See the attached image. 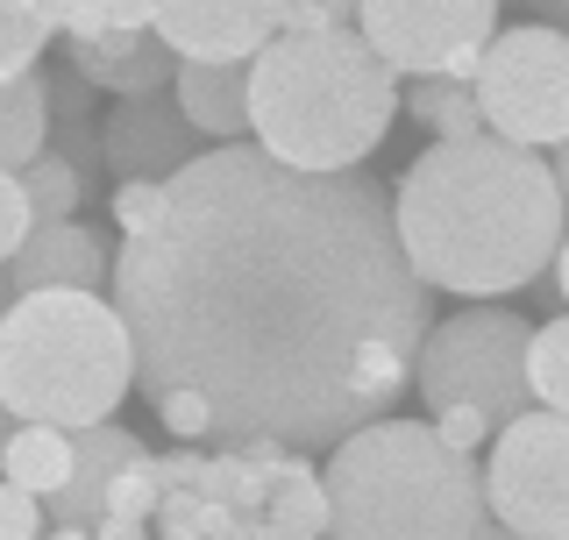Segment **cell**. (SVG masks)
Returning a JSON list of instances; mask_svg holds the SVG:
<instances>
[{
	"label": "cell",
	"mask_w": 569,
	"mask_h": 540,
	"mask_svg": "<svg viewBox=\"0 0 569 540\" xmlns=\"http://www.w3.org/2000/svg\"><path fill=\"white\" fill-rule=\"evenodd\" d=\"M114 306L136 391L192 384L213 434L335 448L406 399L435 284L378 178L299 171L263 142H213L164 178V213L121 236Z\"/></svg>",
	"instance_id": "cell-1"
},
{
	"label": "cell",
	"mask_w": 569,
	"mask_h": 540,
	"mask_svg": "<svg viewBox=\"0 0 569 540\" xmlns=\"http://www.w3.org/2000/svg\"><path fill=\"white\" fill-rule=\"evenodd\" d=\"M399 242L435 292L498 299L533 284L569 236L562 178L541 150L506 136L435 142L399 171L391 192Z\"/></svg>",
	"instance_id": "cell-2"
},
{
	"label": "cell",
	"mask_w": 569,
	"mask_h": 540,
	"mask_svg": "<svg viewBox=\"0 0 569 540\" xmlns=\"http://www.w3.org/2000/svg\"><path fill=\"white\" fill-rule=\"evenodd\" d=\"M391 121H399V71L363 29H278L249 58V142L299 171H356Z\"/></svg>",
	"instance_id": "cell-3"
},
{
	"label": "cell",
	"mask_w": 569,
	"mask_h": 540,
	"mask_svg": "<svg viewBox=\"0 0 569 540\" xmlns=\"http://www.w3.org/2000/svg\"><path fill=\"white\" fill-rule=\"evenodd\" d=\"M328 540H477L491 519L485 462L435 420H370L328 448Z\"/></svg>",
	"instance_id": "cell-4"
},
{
	"label": "cell",
	"mask_w": 569,
	"mask_h": 540,
	"mask_svg": "<svg viewBox=\"0 0 569 540\" xmlns=\"http://www.w3.org/2000/svg\"><path fill=\"white\" fill-rule=\"evenodd\" d=\"M136 391V341L114 299L100 292H14L0 306V399L14 420L100 427Z\"/></svg>",
	"instance_id": "cell-5"
},
{
	"label": "cell",
	"mask_w": 569,
	"mask_h": 540,
	"mask_svg": "<svg viewBox=\"0 0 569 540\" xmlns=\"http://www.w3.org/2000/svg\"><path fill=\"white\" fill-rule=\"evenodd\" d=\"M527 349H533V320L512 306H462V313L435 320L413 363V391L427 412H477L491 427H512L533 406V377H527Z\"/></svg>",
	"instance_id": "cell-6"
},
{
	"label": "cell",
	"mask_w": 569,
	"mask_h": 540,
	"mask_svg": "<svg viewBox=\"0 0 569 540\" xmlns=\"http://www.w3.org/2000/svg\"><path fill=\"white\" fill-rule=\"evenodd\" d=\"M477 100H485L491 136L556 150L569 136V29H498L485 43V64H477Z\"/></svg>",
	"instance_id": "cell-7"
},
{
	"label": "cell",
	"mask_w": 569,
	"mask_h": 540,
	"mask_svg": "<svg viewBox=\"0 0 569 540\" xmlns=\"http://www.w3.org/2000/svg\"><path fill=\"white\" fill-rule=\"evenodd\" d=\"M485 498L491 519H506L520 540H569V412L527 406L512 427H498Z\"/></svg>",
	"instance_id": "cell-8"
},
{
	"label": "cell",
	"mask_w": 569,
	"mask_h": 540,
	"mask_svg": "<svg viewBox=\"0 0 569 540\" xmlns=\"http://www.w3.org/2000/svg\"><path fill=\"white\" fill-rule=\"evenodd\" d=\"M356 29L406 79H470L498 36V0H363Z\"/></svg>",
	"instance_id": "cell-9"
},
{
	"label": "cell",
	"mask_w": 569,
	"mask_h": 540,
	"mask_svg": "<svg viewBox=\"0 0 569 540\" xmlns=\"http://www.w3.org/2000/svg\"><path fill=\"white\" fill-rule=\"evenodd\" d=\"M284 29V0H157V36L178 58H257Z\"/></svg>",
	"instance_id": "cell-10"
},
{
	"label": "cell",
	"mask_w": 569,
	"mask_h": 540,
	"mask_svg": "<svg viewBox=\"0 0 569 540\" xmlns=\"http://www.w3.org/2000/svg\"><path fill=\"white\" fill-rule=\"evenodd\" d=\"M192 121L178 114V107H164L157 93H136V100H121L114 114H107V129H100V157L114 164V178H171V171H186L192 157Z\"/></svg>",
	"instance_id": "cell-11"
},
{
	"label": "cell",
	"mask_w": 569,
	"mask_h": 540,
	"mask_svg": "<svg viewBox=\"0 0 569 540\" xmlns=\"http://www.w3.org/2000/svg\"><path fill=\"white\" fill-rule=\"evenodd\" d=\"M64 64L79 71L93 93L136 100V93H164L186 58H178L157 29H114V36H64Z\"/></svg>",
	"instance_id": "cell-12"
},
{
	"label": "cell",
	"mask_w": 569,
	"mask_h": 540,
	"mask_svg": "<svg viewBox=\"0 0 569 540\" xmlns=\"http://www.w3.org/2000/svg\"><path fill=\"white\" fill-rule=\"evenodd\" d=\"M8 284L14 292H50V284L100 292V284H114V257H107V242L86 221H50V228H36V236L14 249Z\"/></svg>",
	"instance_id": "cell-13"
},
{
	"label": "cell",
	"mask_w": 569,
	"mask_h": 540,
	"mask_svg": "<svg viewBox=\"0 0 569 540\" xmlns=\"http://www.w3.org/2000/svg\"><path fill=\"white\" fill-rule=\"evenodd\" d=\"M142 456H150V448H142L129 427H114V420L79 427V434H71V483L50 498V527H93V519L107 512L114 477L129 470V462H142Z\"/></svg>",
	"instance_id": "cell-14"
},
{
	"label": "cell",
	"mask_w": 569,
	"mask_h": 540,
	"mask_svg": "<svg viewBox=\"0 0 569 540\" xmlns=\"http://www.w3.org/2000/svg\"><path fill=\"white\" fill-rule=\"evenodd\" d=\"M178 114L213 142L249 136V58H186L178 64Z\"/></svg>",
	"instance_id": "cell-15"
},
{
	"label": "cell",
	"mask_w": 569,
	"mask_h": 540,
	"mask_svg": "<svg viewBox=\"0 0 569 540\" xmlns=\"http://www.w3.org/2000/svg\"><path fill=\"white\" fill-rule=\"evenodd\" d=\"M0 477L22 483V491H36L50 506V498L71 483V427H50V420H22L8 434V448H0Z\"/></svg>",
	"instance_id": "cell-16"
},
{
	"label": "cell",
	"mask_w": 569,
	"mask_h": 540,
	"mask_svg": "<svg viewBox=\"0 0 569 540\" xmlns=\"http://www.w3.org/2000/svg\"><path fill=\"white\" fill-rule=\"evenodd\" d=\"M50 142V86L43 71H22V79L0 86V164L29 171Z\"/></svg>",
	"instance_id": "cell-17"
},
{
	"label": "cell",
	"mask_w": 569,
	"mask_h": 540,
	"mask_svg": "<svg viewBox=\"0 0 569 540\" xmlns=\"http://www.w3.org/2000/svg\"><path fill=\"white\" fill-rule=\"evenodd\" d=\"M406 114H413L420 129H435V142L485 136V100H477L470 79H413L406 86Z\"/></svg>",
	"instance_id": "cell-18"
},
{
	"label": "cell",
	"mask_w": 569,
	"mask_h": 540,
	"mask_svg": "<svg viewBox=\"0 0 569 540\" xmlns=\"http://www.w3.org/2000/svg\"><path fill=\"white\" fill-rule=\"evenodd\" d=\"M50 36H64V0H0V86L36 71Z\"/></svg>",
	"instance_id": "cell-19"
},
{
	"label": "cell",
	"mask_w": 569,
	"mask_h": 540,
	"mask_svg": "<svg viewBox=\"0 0 569 540\" xmlns=\"http://www.w3.org/2000/svg\"><path fill=\"white\" fill-rule=\"evenodd\" d=\"M263 519H271L284 540H328V533H335L328 477H313L307 462H299L292 477H278V483H271V506H263Z\"/></svg>",
	"instance_id": "cell-20"
},
{
	"label": "cell",
	"mask_w": 569,
	"mask_h": 540,
	"mask_svg": "<svg viewBox=\"0 0 569 540\" xmlns=\"http://www.w3.org/2000/svg\"><path fill=\"white\" fill-rule=\"evenodd\" d=\"M22 192H29V213H36V228H50V221H79V200H86V178L71 157H36V164L22 171Z\"/></svg>",
	"instance_id": "cell-21"
},
{
	"label": "cell",
	"mask_w": 569,
	"mask_h": 540,
	"mask_svg": "<svg viewBox=\"0 0 569 540\" xmlns=\"http://www.w3.org/2000/svg\"><path fill=\"white\" fill-rule=\"evenodd\" d=\"M527 377H533V406L569 412V313H562V320H548V328H533Z\"/></svg>",
	"instance_id": "cell-22"
},
{
	"label": "cell",
	"mask_w": 569,
	"mask_h": 540,
	"mask_svg": "<svg viewBox=\"0 0 569 540\" xmlns=\"http://www.w3.org/2000/svg\"><path fill=\"white\" fill-rule=\"evenodd\" d=\"M228 519H236V506H213L200 483H178V491H164V506H157V533H171V540H213Z\"/></svg>",
	"instance_id": "cell-23"
},
{
	"label": "cell",
	"mask_w": 569,
	"mask_h": 540,
	"mask_svg": "<svg viewBox=\"0 0 569 540\" xmlns=\"http://www.w3.org/2000/svg\"><path fill=\"white\" fill-rule=\"evenodd\" d=\"M157 29V0H64V36Z\"/></svg>",
	"instance_id": "cell-24"
},
{
	"label": "cell",
	"mask_w": 569,
	"mask_h": 540,
	"mask_svg": "<svg viewBox=\"0 0 569 540\" xmlns=\"http://www.w3.org/2000/svg\"><path fill=\"white\" fill-rule=\"evenodd\" d=\"M157 506H164V477H157V456H142V462H129V470L114 477L107 512H121V519H157Z\"/></svg>",
	"instance_id": "cell-25"
},
{
	"label": "cell",
	"mask_w": 569,
	"mask_h": 540,
	"mask_svg": "<svg viewBox=\"0 0 569 540\" xmlns=\"http://www.w3.org/2000/svg\"><path fill=\"white\" fill-rule=\"evenodd\" d=\"M150 406H157V420H164L178 441H207V434H213V399H207V391H192V384L157 391Z\"/></svg>",
	"instance_id": "cell-26"
},
{
	"label": "cell",
	"mask_w": 569,
	"mask_h": 540,
	"mask_svg": "<svg viewBox=\"0 0 569 540\" xmlns=\"http://www.w3.org/2000/svg\"><path fill=\"white\" fill-rule=\"evenodd\" d=\"M36 236V213H29V192H22V171L0 164V270L14 263V249Z\"/></svg>",
	"instance_id": "cell-27"
},
{
	"label": "cell",
	"mask_w": 569,
	"mask_h": 540,
	"mask_svg": "<svg viewBox=\"0 0 569 540\" xmlns=\"http://www.w3.org/2000/svg\"><path fill=\"white\" fill-rule=\"evenodd\" d=\"M43 533H50V506L0 477V540H43Z\"/></svg>",
	"instance_id": "cell-28"
},
{
	"label": "cell",
	"mask_w": 569,
	"mask_h": 540,
	"mask_svg": "<svg viewBox=\"0 0 569 540\" xmlns=\"http://www.w3.org/2000/svg\"><path fill=\"white\" fill-rule=\"evenodd\" d=\"M157 213H164V178H121V186H114V221H121V236H142Z\"/></svg>",
	"instance_id": "cell-29"
},
{
	"label": "cell",
	"mask_w": 569,
	"mask_h": 540,
	"mask_svg": "<svg viewBox=\"0 0 569 540\" xmlns=\"http://www.w3.org/2000/svg\"><path fill=\"white\" fill-rule=\"evenodd\" d=\"M363 0H284V36H313V29H356Z\"/></svg>",
	"instance_id": "cell-30"
},
{
	"label": "cell",
	"mask_w": 569,
	"mask_h": 540,
	"mask_svg": "<svg viewBox=\"0 0 569 540\" xmlns=\"http://www.w3.org/2000/svg\"><path fill=\"white\" fill-rule=\"evenodd\" d=\"M435 427H441V441H456V448H470V456H477V448H485V441H491V427H485V420H477V412H435Z\"/></svg>",
	"instance_id": "cell-31"
},
{
	"label": "cell",
	"mask_w": 569,
	"mask_h": 540,
	"mask_svg": "<svg viewBox=\"0 0 569 540\" xmlns=\"http://www.w3.org/2000/svg\"><path fill=\"white\" fill-rule=\"evenodd\" d=\"M200 448H171V456H157V477H164V491H178V483H200Z\"/></svg>",
	"instance_id": "cell-32"
},
{
	"label": "cell",
	"mask_w": 569,
	"mask_h": 540,
	"mask_svg": "<svg viewBox=\"0 0 569 540\" xmlns=\"http://www.w3.org/2000/svg\"><path fill=\"white\" fill-rule=\"evenodd\" d=\"M93 540H157L150 519H121V512H100L93 519Z\"/></svg>",
	"instance_id": "cell-33"
},
{
	"label": "cell",
	"mask_w": 569,
	"mask_h": 540,
	"mask_svg": "<svg viewBox=\"0 0 569 540\" xmlns=\"http://www.w3.org/2000/svg\"><path fill=\"white\" fill-rule=\"evenodd\" d=\"M213 540H284V533H278L263 512H236V519H228V527L213 533Z\"/></svg>",
	"instance_id": "cell-34"
},
{
	"label": "cell",
	"mask_w": 569,
	"mask_h": 540,
	"mask_svg": "<svg viewBox=\"0 0 569 540\" xmlns=\"http://www.w3.org/2000/svg\"><path fill=\"white\" fill-rule=\"evenodd\" d=\"M556 299L569 306V236H562V249H556Z\"/></svg>",
	"instance_id": "cell-35"
},
{
	"label": "cell",
	"mask_w": 569,
	"mask_h": 540,
	"mask_svg": "<svg viewBox=\"0 0 569 540\" xmlns=\"http://www.w3.org/2000/svg\"><path fill=\"white\" fill-rule=\"evenodd\" d=\"M556 178H562V200H569V136L556 142Z\"/></svg>",
	"instance_id": "cell-36"
},
{
	"label": "cell",
	"mask_w": 569,
	"mask_h": 540,
	"mask_svg": "<svg viewBox=\"0 0 569 540\" xmlns=\"http://www.w3.org/2000/svg\"><path fill=\"white\" fill-rule=\"evenodd\" d=\"M43 540H93V527H50Z\"/></svg>",
	"instance_id": "cell-37"
},
{
	"label": "cell",
	"mask_w": 569,
	"mask_h": 540,
	"mask_svg": "<svg viewBox=\"0 0 569 540\" xmlns=\"http://www.w3.org/2000/svg\"><path fill=\"white\" fill-rule=\"evenodd\" d=\"M14 427H22V420H14V412H8V399H0V448H8V434H14Z\"/></svg>",
	"instance_id": "cell-38"
},
{
	"label": "cell",
	"mask_w": 569,
	"mask_h": 540,
	"mask_svg": "<svg viewBox=\"0 0 569 540\" xmlns=\"http://www.w3.org/2000/svg\"><path fill=\"white\" fill-rule=\"evenodd\" d=\"M533 8H569V0H533Z\"/></svg>",
	"instance_id": "cell-39"
},
{
	"label": "cell",
	"mask_w": 569,
	"mask_h": 540,
	"mask_svg": "<svg viewBox=\"0 0 569 540\" xmlns=\"http://www.w3.org/2000/svg\"><path fill=\"white\" fill-rule=\"evenodd\" d=\"M157 540H171V533H157Z\"/></svg>",
	"instance_id": "cell-40"
}]
</instances>
